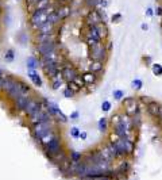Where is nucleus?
Here are the masks:
<instances>
[{"instance_id": "15", "label": "nucleus", "mask_w": 162, "mask_h": 180, "mask_svg": "<svg viewBox=\"0 0 162 180\" xmlns=\"http://www.w3.org/2000/svg\"><path fill=\"white\" fill-rule=\"evenodd\" d=\"M3 15V7H0V16Z\"/></svg>"}, {"instance_id": "3", "label": "nucleus", "mask_w": 162, "mask_h": 180, "mask_svg": "<svg viewBox=\"0 0 162 180\" xmlns=\"http://www.w3.org/2000/svg\"><path fill=\"white\" fill-rule=\"evenodd\" d=\"M5 61H12L15 58V52L12 50V49H8L7 52H5V56H4Z\"/></svg>"}, {"instance_id": "5", "label": "nucleus", "mask_w": 162, "mask_h": 180, "mask_svg": "<svg viewBox=\"0 0 162 180\" xmlns=\"http://www.w3.org/2000/svg\"><path fill=\"white\" fill-rule=\"evenodd\" d=\"M99 129L103 130V132H105V129H107V119L105 118H101L99 121Z\"/></svg>"}, {"instance_id": "12", "label": "nucleus", "mask_w": 162, "mask_h": 180, "mask_svg": "<svg viewBox=\"0 0 162 180\" xmlns=\"http://www.w3.org/2000/svg\"><path fill=\"white\" fill-rule=\"evenodd\" d=\"M144 14H146L147 16H153V15H154V8H151V7L146 8V11H144Z\"/></svg>"}, {"instance_id": "2", "label": "nucleus", "mask_w": 162, "mask_h": 180, "mask_svg": "<svg viewBox=\"0 0 162 180\" xmlns=\"http://www.w3.org/2000/svg\"><path fill=\"white\" fill-rule=\"evenodd\" d=\"M28 77H30V80L33 81V83L35 84L37 87L42 85V80H40L39 75L37 73V71H28Z\"/></svg>"}, {"instance_id": "16", "label": "nucleus", "mask_w": 162, "mask_h": 180, "mask_svg": "<svg viewBox=\"0 0 162 180\" xmlns=\"http://www.w3.org/2000/svg\"><path fill=\"white\" fill-rule=\"evenodd\" d=\"M0 7H3V0H0Z\"/></svg>"}, {"instance_id": "4", "label": "nucleus", "mask_w": 162, "mask_h": 180, "mask_svg": "<svg viewBox=\"0 0 162 180\" xmlns=\"http://www.w3.org/2000/svg\"><path fill=\"white\" fill-rule=\"evenodd\" d=\"M153 73L157 75V76H162V65L154 64V65H153Z\"/></svg>"}, {"instance_id": "10", "label": "nucleus", "mask_w": 162, "mask_h": 180, "mask_svg": "<svg viewBox=\"0 0 162 180\" xmlns=\"http://www.w3.org/2000/svg\"><path fill=\"white\" fill-rule=\"evenodd\" d=\"M72 135H73L74 138L80 137V130L77 129V127H72Z\"/></svg>"}, {"instance_id": "11", "label": "nucleus", "mask_w": 162, "mask_h": 180, "mask_svg": "<svg viewBox=\"0 0 162 180\" xmlns=\"http://www.w3.org/2000/svg\"><path fill=\"white\" fill-rule=\"evenodd\" d=\"M132 85H134V88L139 89V88H142V81L141 80H134L132 81Z\"/></svg>"}, {"instance_id": "14", "label": "nucleus", "mask_w": 162, "mask_h": 180, "mask_svg": "<svg viewBox=\"0 0 162 180\" xmlns=\"http://www.w3.org/2000/svg\"><path fill=\"white\" fill-rule=\"evenodd\" d=\"M141 28H142V30H143V31H146L147 28H149V26H147L146 23H142V25H141Z\"/></svg>"}, {"instance_id": "6", "label": "nucleus", "mask_w": 162, "mask_h": 180, "mask_svg": "<svg viewBox=\"0 0 162 180\" xmlns=\"http://www.w3.org/2000/svg\"><path fill=\"white\" fill-rule=\"evenodd\" d=\"M101 110H103V111H109V110H111V103H109L108 100L103 102V104H101Z\"/></svg>"}, {"instance_id": "9", "label": "nucleus", "mask_w": 162, "mask_h": 180, "mask_svg": "<svg viewBox=\"0 0 162 180\" xmlns=\"http://www.w3.org/2000/svg\"><path fill=\"white\" fill-rule=\"evenodd\" d=\"M154 15H158V16H162V5L158 4L157 8L154 10Z\"/></svg>"}, {"instance_id": "7", "label": "nucleus", "mask_w": 162, "mask_h": 180, "mask_svg": "<svg viewBox=\"0 0 162 180\" xmlns=\"http://www.w3.org/2000/svg\"><path fill=\"white\" fill-rule=\"evenodd\" d=\"M120 20H122V14L120 12L114 14V16H112V22H114V23H119Z\"/></svg>"}, {"instance_id": "8", "label": "nucleus", "mask_w": 162, "mask_h": 180, "mask_svg": "<svg viewBox=\"0 0 162 180\" xmlns=\"http://www.w3.org/2000/svg\"><path fill=\"white\" fill-rule=\"evenodd\" d=\"M114 98L118 100H120L122 98H123V92L119 91V89H116V91H114Z\"/></svg>"}, {"instance_id": "13", "label": "nucleus", "mask_w": 162, "mask_h": 180, "mask_svg": "<svg viewBox=\"0 0 162 180\" xmlns=\"http://www.w3.org/2000/svg\"><path fill=\"white\" fill-rule=\"evenodd\" d=\"M77 117H79V112H77V111H74V112H73V114H72V115H70V119H76V118H77Z\"/></svg>"}, {"instance_id": "1", "label": "nucleus", "mask_w": 162, "mask_h": 180, "mask_svg": "<svg viewBox=\"0 0 162 180\" xmlns=\"http://www.w3.org/2000/svg\"><path fill=\"white\" fill-rule=\"evenodd\" d=\"M26 64H27V68L30 69V71H35L37 66L39 65V60H38V57H35V56H30V57H27Z\"/></svg>"}]
</instances>
